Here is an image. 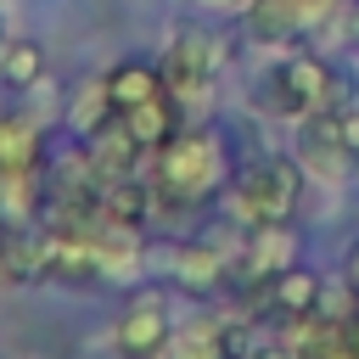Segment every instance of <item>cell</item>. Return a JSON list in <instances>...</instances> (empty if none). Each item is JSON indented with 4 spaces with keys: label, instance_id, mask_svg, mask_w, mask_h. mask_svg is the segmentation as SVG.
Here are the masks:
<instances>
[{
    "label": "cell",
    "instance_id": "6da1fadb",
    "mask_svg": "<svg viewBox=\"0 0 359 359\" xmlns=\"http://www.w3.org/2000/svg\"><path fill=\"white\" fill-rule=\"evenodd\" d=\"M224 185V146L219 135L196 129V135H174L157 146V191L174 202H202Z\"/></svg>",
    "mask_w": 359,
    "mask_h": 359
},
{
    "label": "cell",
    "instance_id": "7a4b0ae2",
    "mask_svg": "<svg viewBox=\"0 0 359 359\" xmlns=\"http://www.w3.org/2000/svg\"><path fill=\"white\" fill-rule=\"evenodd\" d=\"M297 191H303V163H252L236 174V213L247 224H280L292 208H297Z\"/></svg>",
    "mask_w": 359,
    "mask_h": 359
},
{
    "label": "cell",
    "instance_id": "3957f363",
    "mask_svg": "<svg viewBox=\"0 0 359 359\" xmlns=\"http://www.w3.org/2000/svg\"><path fill=\"white\" fill-rule=\"evenodd\" d=\"M224 67V39L219 34H202V28H180L168 56H163V84L174 95H196L213 84V73Z\"/></svg>",
    "mask_w": 359,
    "mask_h": 359
},
{
    "label": "cell",
    "instance_id": "277c9868",
    "mask_svg": "<svg viewBox=\"0 0 359 359\" xmlns=\"http://www.w3.org/2000/svg\"><path fill=\"white\" fill-rule=\"evenodd\" d=\"M297 163H303V174H314V180H331V185L353 174L359 151L342 140V129H337V112H309V118H303Z\"/></svg>",
    "mask_w": 359,
    "mask_h": 359
},
{
    "label": "cell",
    "instance_id": "5b68a950",
    "mask_svg": "<svg viewBox=\"0 0 359 359\" xmlns=\"http://www.w3.org/2000/svg\"><path fill=\"white\" fill-rule=\"evenodd\" d=\"M168 303L157 297V292H140L123 314H118V331H112V342H118V353L123 359H157V353H168Z\"/></svg>",
    "mask_w": 359,
    "mask_h": 359
},
{
    "label": "cell",
    "instance_id": "8992f818",
    "mask_svg": "<svg viewBox=\"0 0 359 359\" xmlns=\"http://www.w3.org/2000/svg\"><path fill=\"white\" fill-rule=\"evenodd\" d=\"M297 264V236H292V224L280 219V224H252V236H247V252H241V269H247V280L264 292L280 269H292Z\"/></svg>",
    "mask_w": 359,
    "mask_h": 359
},
{
    "label": "cell",
    "instance_id": "52a82bcc",
    "mask_svg": "<svg viewBox=\"0 0 359 359\" xmlns=\"http://www.w3.org/2000/svg\"><path fill=\"white\" fill-rule=\"evenodd\" d=\"M140 140H135V129L118 118V123H101L95 135H90V163H95V174L101 180H129L135 174V163H140Z\"/></svg>",
    "mask_w": 359,
    "mask_h": 359
},
{
    "label": "cell",
    "instance_id": "ba28073f",
    "mask_svg": "<svg viewBox=\"0 0 359 359\" xmlns=\"http://www.w3.org/2000/svg\"><path fill=\"white\" fill-rule=\"evenodd\" d=\"M95 269L101 275H135L140 264V230L135 224H118V219H101L95 213Z\"/></svg>",
    "mask_w": 359,
    "mask_h": 359
},
{
    "label": "cell",
    "instance_id": "9c48e42d",
    "mask_svg": "<svg viewBox=\"0 0 359 359\" xmlns=\"http://www.w3.org/2000/svg\"><path fill=\"white\" fill-rule=\"evenodd\" d=\"M320 292H325V280L314 275V269H280L269 286H264V303L275 309V314H286V320H297V314H314L320 309Z\"/></svg>",
    "mask_w": 359,
    "mask_h": 359
},
{
    "label": "cell",
    "instance_id": "30bf717a",
    "mask_svg": "<svg viewBox=\"0 0 359 359\" xmlns=\"http://www.w3.org/2000/svg\"><path fill=\"white\" fill-rule=\"evenodd\" d=\"M168 275L185 292H213L224 280V258L213 247H202V241H180V247H168Z\"/></svg>",
    "mask_w": 359,
    "mask_h": 359
},
{
    "label": "cell",
    "instance_id": "8fae6325",
    "mask_svg": "<svg viewBox=\"0 0 359 359\" xmlns=\"http://www.w3.org/2000/svg\"><path fill=\"white\" fill-rule=\"evenodd\" d=\"M129 129H135V140L140 146H163V140H174L180 129H174V90H163V95H151V101H140V107H129V112H118Z\"/></svg>",
    "mask_w": 359,
    "mask_h": 359
},
{
    "label": "cell",
    "instance_id": "7c38bea8",
    "mask_svg": "<svg viewBox=\"0 0 359 359\" xmlns=\"http://www.w3.org/2000/svg\"><path fill=\"white\" fill-rule=\"evenodd\" d=\"M258 107L269 112V118H309L314 107H309V95L297 90V79H292V67L280 62V67H269L264 79H258Z\"/></svg>",
    "mask_w": 359,
    "mask_h": 359
},
{
    "label": "cell",
    "instance_id": "4fadbf2b",
    "mask_svg": "<svg viewBox=\"0 0 359 359\" xmlns=\"http://www.w3.org/2000/svg\"><path fill=\"white\" fill-rule=\"evenodd\" d=\"M107 90H112L118 112H129V107H140V101L163 95L168 84H163V73H157V67H146V62H123V67H112V73H107Z\"/></svg>",
    "mask_w": 359,
    "mask_h": 359
},
{
    "label": "cell",
    "instance_id": "5bb4252c",
    "mask_svg": "<svg viewBox=\"0 0 359 359\" xmlns=\"http://www.w3.org/2000/svg\"><path fill=\"white\" fill-rule=\"evenodd\" d=\"M168 359H230V342H224V325L219 320H191L168 337Z\"/></svg>",
    "mask_w": 359,
    "mask_h": 359
},
{
    "label": "cell",
    "instance_id": "9a60e30c",
    "mask_svg": "<svg viewBox=\"0 0 359 359\" xmlns=\"http://www.w3.org/2000/svg\"><path fill=\"white\" fill-rule=\"evenodd\" d=\"M247 28L258 39H292L297 28H309V17L297 11V0H247Z\"/></svg>",
    "mask_w": 359,
    "mask_h": 359
},
{
    "label": "cell",
    "instance_id": "2e32d148",
    "mask_svg": "<svg viewBox=\"0 0 359 359\" xmlns=\"http://www.w3.org/2000/svg\"><path fill=\"white\" fill-rule=\"evenodd\" d=\"M34 202H39L34 168H0V219H6V224H28Z\"/></svg>",
    "mask_w": 359,
    "mask_h": 359
},
{
    "label": "cell",
    "instance_id": "e0dca14e",
    "mask_svg": "<svg viewBox=\"0 0 359 359\" xmlns=\"http://www.w3.org/2000/svg\"><path fill=\"white\" fill-rule=\"evenodd\" d=\"M112 112H118V101H112V90H107V79H95V84H84L79 95H73V129L79 135H95L101 123H112Z\"/></svg>",
    "mask_w": 359,
    "mask_h": 359
},
{
    "label": "cell",
    "instance_id": "ac0fdd59",
    "mask_svg": "<svg viewBox=\"0 0 359 359\" xmlns=\"http://www.w3.org/2000/svg\"><path fill=\"white\" fill-rule=\"evenodd\" d=\"M0 73H6V84H17V90L39 84V73H45V56H39V45H28V39H11V45H0Z\"/></svg>",
    "mask_w": 359,
    "mask_h": 359
},
{
    "label": "cell",
    "instance_id": "d6986e66",
    "mask_svg": "<svg viewBox=\"0 0 359 359\" xmlns=\"http://www.w3.org/2000/svg\"><path fill=\"white\" fill-rule=\"evenodd\" d=\"M39 135L28 123H0V168H34Z\"/></svg>",
    "mask_w": 359,
    "mask_h": 359
},
{
    "label": "cell",
    "instance_id": "ffe728a7",
    "mask_svg": "<svg viewBox=\"0 0 359 359\" xmlns=\"http://www.w3.org/2000/svg\"><path fill=\"white\" fill-rule=\"evenodd\" d=\"M337 112V129H342V140L359 151V107H331Z\"/></svg>",
    "mask_w": 359,
    "mask_h": 359
},
{
    "label": "cell",
    "instance_id": "44dd1931",
    "mask_svg": "<svg viewBox=\"0 0 359 359\" xmlns=\"http://www.w3.org/2000/svg\"><path fill=\"white\" fill-rule=\"evenodd\" d=\"M342 286H348V292H353V297H359V247H353V252H348V269H342Z\"/></svg>",
    "mask_w": 359,
    "mask_h": 359
},
{
    "label": "cell",
    "instance_id": "7402d4cb",
    "mask_svg": "<svg viewBox=\"0 0 359 359\" xmlns=\"http://www.w3.org/2000/svg\"><path fill=\"white\" fill-rule=\"evenodd\" d=\"M297 11H303V17H309V22H320V17H325V11H331V0H297Z\"/></svg>",
    "mask_w": 359,
    "mask_h": 359
},
{
    "label": "cell",
    "instance_id": "603a6c76",
    "mask_svg": "<svg viewBox=\"0 0 359 359\" xmlns=\"http://www.w3.org/2000/svg\"><path fill=\"white\" fill-rule=\"evenodd\" d=\"M247 359H292V348H258V353H247Z\"/></svg>",
    "mask_w": 359,
    "mask_h": 359
},
{
    "label": "cell",
    "instance_id": "cb8c5ba5",
    "mask_svg": "<svg viewBox=\"0 0 359 359\" xmlns=\"http://www.w3.org/2000/svg\"><path fill=\"white\" fill-rule=\"evenodd\" d=\"M348 342H353V353H359V314L348 320Z\"/></svg>",
    "mask_w": 359,
    "mask_h": 359
},
{
    "label": "cell",
    "instance_id": "d4e9b609",
    "mask_svg": "<svg viewBox=\"0 0 359 359\" xmlns=\"http://www.w3.org/2000/svg\"><path fill=\"white\" fill-rule=\"evenodd\" d=\"M208 6H224V11H230V6H247V0H208Z\"/></svg>",
    "mask_w": 359,
    "mask_h": 359
},
{
    "label": "cell",
    "instance_id": "484cf974",
    "mask_svg": "<svg viewBox=\"0 0 359 359\" xmlns=\"http://www.w3.org/2000/svg\"><path fill=\"white\" fill-rule=\"evenodd\" d=\"M0 224H6V219H0Z\"/></svg>",
    "mask_w": 359,
    "mask_h": 359
},
{
    "label": "cell",
    "instance_id": "4316f807",
    "mask_svg": "<svg viewBox=\"0 0 359 359\" xmlns=\"http://www.w3.org/2000/svg\"><path fill=\"white\" fill-rule=\"evenodd\" d=\"M0 45H6V39H0Z\"/></svg>",
    "mask_w": 359,
    "mask_h": 359
}]
</instances>
